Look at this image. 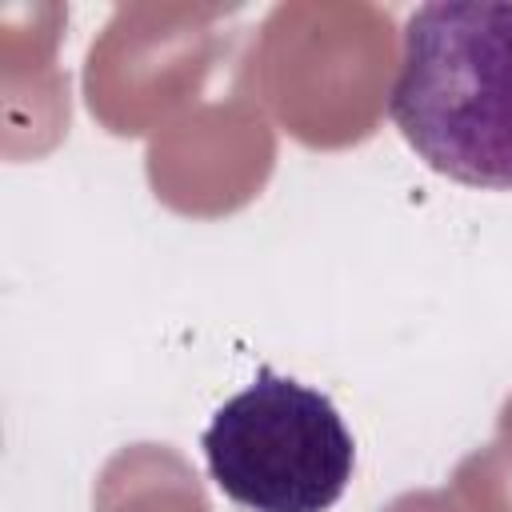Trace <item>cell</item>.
Masks as SVG:
<instances>
[{
  "label": "cell",
  "mask_w": 512,
  "mask_h": 512,
  "mask_svg": "<svg viewBox=\"0 0 512 512\" xmlns=\"http://www.w3.org/2000/svg\"><path fill=\"white\" fill-rule=\"evenodd\" d=\"M388 116L408 148L468 188H512V4L432 0L404 20Z\"/></svg>",
  "instance_id": "cell-1"
},
{
  "label": "cell",
  "mask_w": 512,
  "mask_h": 512,
  "mask_svg": "<svg viewBox=\"0 0 512 512\" xmlns=\"http://www.w3.org/2000/svg\"><path fill=\"white\" fill-rule=\"evenodd\" d=\"M200 448L212 484L248 512H328L356 468L336 404L272 368L212 412Z\"/></svg>",
  "instance_id": "cell-2"
}]
</instances>
